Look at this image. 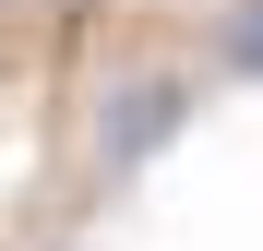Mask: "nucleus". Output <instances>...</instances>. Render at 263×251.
Listing matches in <instances>:
<instances>
[{
  "mask_svg": "<svg viewBox=\"0 0 263 251\" xmlns=\"http://www.w3.org/2000/svg\"><path fill=\"white\" fill-rule=\"evenodd\" d=\"M180 120H192V84H180V72H144V84H120V96H108L96 156H108V167H144L167 132H180Z\"/></svg>",
  "mask_w": 263,
  "mask_h": 251,
  "instance_id": "obj_1",
  "label": "nucleus"
},
{
  "mask_svg": "<svg viewBox=\"0 0 263 251\" xmlns=\"http://www.w3.org/2000/svg\"><path fill=\"white\" fill-rule=\"evenodd\" d=\"M228 72H251V84H263V0H251V12L228 24Z\"/></svg>",
  "mask_w": 263,
  "mask_h": 251,
  "instance_id": "obj_2",
  "label": "nucleus"
}]
</instances>
